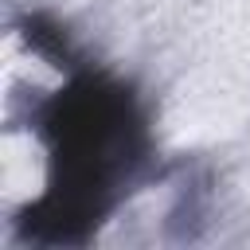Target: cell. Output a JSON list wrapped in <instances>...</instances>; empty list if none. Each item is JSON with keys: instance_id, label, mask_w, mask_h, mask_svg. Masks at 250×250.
<instances>
[{"instance_id": "obj_1", "label": "cell", "mask_w": 250, "mask_h": 250, "mask_svg": "<svg viewBox=\"0 0 250 250\" xmlns=\"http://www.w3.org/2000/svg\"><path fill=\"white\" fill-rule=\"evenodd\" d=\"M31 125L47 141L51 180L16 227L43 246L86 242L148 168L152 145L137 94L102 70H74L31 109Z\"/></svg>"}]
</instances>
